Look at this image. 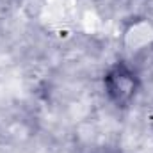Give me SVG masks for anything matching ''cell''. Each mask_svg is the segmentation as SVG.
I'll list each match as a JSON object with an SVG mask.
<instances>
[{
  "label": "cell",
  "mask_w": 153,
  "mask_h": 153,
  "mask_svg": "<svg viewBox=\"0 0 153 153\" xmlns=\"http://www.w3.org/2000/svg\"><path fill=\"white\" fill-rule=\"evenodd\" d=\"M105 89H107V93L114 103L126 105L134 98L135 89H137L135 73L128 66L117 64L105 76Z\"/></svg>",
  "instance_id": "1"
}]
</instances>
